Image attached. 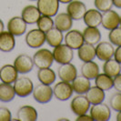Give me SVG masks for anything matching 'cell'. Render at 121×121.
Here are the masks:
<instances>
[{
  "label": "cell",
  "mask_w": 121,
  "mask_h": 121,
  "mask_svg": "<svg viewBox=\"0 0 121 121\" xmlns=\"http://www.w3.org/2000/svg\"><path fill=\"white\" fill-rule=\"evenodd\" d=\"M96 56L100 61H107L114 56L115 48L110 42L102 41L96 45Z\"/></svg>",
  "instance_id": "obj_14"
},
{
  "label": "cell",
  "mask_w": 121,
  "mask_h": 121,
  "mask_svg": "<svg viewBox=\"0 0 121 121\" xmlns=\"http://www.w3.org/2000/svg\"><path fill=\"white\" fill-rule=\"evenodd\" d=\"M113 57H114L118 63L121 64V46L117 47V48L115 49V53H114V56H113Z\"/></svg>",
  "instance_id": "obj_40"
},
{
  "label": "cell",
  "mask_w": 121,
  "mask_h": 121,
  "mask_svg": "<svg viewBox=\"0 0 121 121\" xmlns=\"http://www.w3.org/2000/svg\"><path fill=\"white\" fill-rule=\"evenodd\" d=\"M16 47L15 36L9 31H2L0 33V51L8 53Z\"/></svg>",
  "instance_id": "obj_20"
},
{
  "label": "cell",
  "mask_w": 121,
  "mask_h": 121,
  "mask_svg": "<svg viewBox=\"0 0 121 121\" xmlns=\"http://www.w3.org/2000/svg\"><path fill=\"white\" fill-rule=\"evenodd\" d=\"M74 90L71 83L66 81H60L56 83L53 87L54 97L59 101H67L72 97Z\"/></svg>",
  "instance_id": "obj_8"
},
{
  "label": "cell",
  "mask_w": 121,
  "mask_h": 121,
  "mask_svg": "<svg viewBox=\"0 0 121 121\" xmlns=\"http://www.w3.org/2000/svg\"><path fill=\"white\" fill-rule=\"evenodd\" d=\"M59 4L58 0H37L36 6L41 15L53 17L58 12Z\"/></svg>",
  "instance_id": "obj_9"
},
{
  "label": "cell",
  "mask_w": 121,
  "mask_h": 121,
  "mask_svg": "<svg viewBox=\"0 0 121 121\" xmlns=\"http://www.w3.org/2000/svg\"><path fill=\"white\" fill-rule=\"evenodd\" d=\"M4 28H5V25H4V22L2 21V19H0V33L2 31H4Z\"/></svg>",
  "instance_id": "obj_42"
},
{
  "label": "cell",
  "mask_w": 121,
  "mask_h": 121,
  "mask_svg": "<svg viewBox=\"0 0 121 121\" xmlns=\"http://www.w3.org/2000/svg\"><path fill=\"white\" fill-rule=\"evenodd\" d=\"M99 66L94 60L88 62H83L81 66V74L89 80L95 79L99 74Z\"/></svg>",
  "instance_id": "obj_28"
},
{
  "label": "cell",
  "mask_w": 121,
  "mask_h": 121,
  "mask_svg": "<svg viewBox=\"0 0 121 121\" xmlns=\"http://www.w3.org/2000/svg\"><path fill=\"white\" fill-rule=\"evenodd\" d=\"M113 78L105 73H99L95 78V85L104 91H108L113 88Z\"/></svg>",
  "instance_id": "obj_32"
},
{
  "label": "cell",
  "mask_w": 121,
  "mask_h": 121,
  "mask_svg": "<svg viewBox=\"0 0 121 121\" xmlns=\"http://www.w3.org/2000/svg\"><path fill=\"white\" fill-rule=\"evenodd\" d=\"M12 120V115L10 110L6 108H0V121H10Z\"/></svg>",
  "instance_id": "obj_37"
},
{
  "label": "cell",
  "mask_w": 121,
  "mask_h": 121,
  "mask_svg": "<svg viewBox=\"0 0 121 121\" xmlns=\"http://www.w3.org/2000/svg\"><path fill=\"white\" fill-rule=\"evenodd\" d=\"M77 121H94L92 117L90 115H87L86 114H83V115H80V116H77Z\"/></svg>",
  "instance_id": "obj_39"
},
{
  "label": "cell",
  "mask_w": 121,
  "mask_h": 121,
  "mask_svg": "<svg viewBox=\"0 0 121 121\" xmlns=\"http://www.w3.org/2000/svg\"><path fill=\"white\" fill-rule=\"evenodd\" d=\"M57 76L61 81H66L71 83L78 76V69L72 63L62 64L57 69Z\"/></svg>",
  "instance_id": "obj_16"
},
{
  "label": "cell",
  "mask_w": 121,
  "mask_h": 121,
  "mask_svg": "<svg viewBox=\"0 0 121 121\" xmlns=\"http://www.w3.org/2000/svg\"><path fill=\"white\" fill-rule=\"evenodd\" d=\"M119 26H121V16H120V23H119Z\"/></svg>",
  "instance_id": "obj_46"
},
{
  "label": "cell",
  "mask_w": 121,
  "mask_h": 121,
  "mask_svg": "<svg viewBox=\"0 0 121 121\" xmlns=\"http://www.w3.org/2000/svg\"><path fill=\"white\" fill-rule=\"evenodd\" d=\"M57 120H67V118H59V119H57Z\"/></svg>",
  "instance_id": "obj_45"
},
{
  "label": "cell",
  "mask_w": 121,
  "mask_h": 121,
  "mask_svg": "<svg viewBox=\"0 0 121 121\" xmlns=\"http://www.w3.org/2000/svg\"><path fill=\"white\" fill-rule=\"evenodd\" d=\"M32 58L34 62V66L37 67L38 69L45 68V67H50L54 62L53 53L48 48L38 49L34 54Z\"/></svg>",
  "instance_id": "obj_1"
},
{
  "label": "cell",
  "mask_w": 121,
  "mask_h": 121,
  "mask_svg": "<svg viewBox=\"0 0 121 121\" xmlns=\"http://www.w3.org/2000/svg\"><path fill=\"white\" fill-rule=\"evenodd\" d=\"M54 26L62 32H67L72 28L73 19L67 13H59L55 16Z\"/></svg>",
  "instance_id": "obj_18"
},
{
  "label": "cell",
  "mask_w": 121,
  "mask_h": 121,
  "mask_svg": "<svg viewBox=\"0 0 121 121\" xmlns=\"http://www.w3.org/2000/svg\"><path fill=\"white\" fill-rule=\"evenodd\" d=\"M116 119H117V121H121V110L117 112V117H116Z\"/></svg>",
  "instance_id": "obj_43"
},
{
  "label": "cell",
  "mask_w": 121,
  "mask_h": 121,
  "mask_svg": "<svg viewBox=\"0 0 121 121\" xmlns=\"http://www.w3.org/2000/svg\"><path fill=\"white\" fill-rule=\"evenodd\" d=\"M36 26H37L38 29H40V30H42L43 32L46 33V32H48L55 26L54 19L51 17H48V16L41 15L40 17L38 18L37 22H36Z\"/></svg>",
  "instance_id": "obj_33"
},
{
  "label": "cell",
  "mask_w": 121,
  "mask_h": 121,
  "mask_svg": "<svg viewBox=\"0 0 121 121\" xmlns=\"http://www.w3.org/2000/svg\"><path fill=\"white\" fill-rule=\"evenodd\" d=\"M120 23V16L114 10L110 9L102 14V21L101 26L107 30H112L116 27L119 26Z\"/></svg>",
  "instance_id": "obj_15"
},
{
  "label": "cell",
  "mask_w": 121,
  "mask_h": 121,
  "mask_svg": "<svg viewBox=\"0 0 121 121\" xmlns=\"http://www.w3.org/2000/svg\"><path fill=\"white\" fill-rule=\"evenodd\" d=\"M63 40H64L63 32L55 26L48 32H46V42L48 44L49 47L53 48L55 47L62 44Z\"/></svg>",
  "instance_id": "obj_26"
},
{
  "label": "cell",
  "mask_w": 121,
  "mask_h": 121,
  "mask_svg": "<svg viewBox=\"0 0 121 121\" xmlns=\"http://www.w3.org/2000/svg\"><path fill=\"white\" fill-rule=\"evenodd\" d=\"M109 106L114 111H120L121 110V92H117L113 94L109 99Z\"/></svg>",
  "instance_id": "obj_35"
},
{
  "label": "cell",
  "mask_w": 121,
  "mask_h": 121,
  "mask_svg": "<svg viewBox=\"0 0 121 121\" xmlns=\"http://www.w3.org/2000/svg\"><path fill=\"white\" fill-rule=\"evenodd\" d=\"M14 89L16 95L19 97H26L32 94L34 89V84L29 78L20 77L14 82Z\"/></svg>",
  "instance_id": "obj_4"
},
{
  "label": "cell",
  "mask_w": 121,
  "mask_h": 121,
  "mask_svg": "<svg viewBox=\"0 0 121 121\" xmlns=\"http://www.w3.org/2000/svg\"><path fill=\"white\" fill-rule=\"evenodd\" d=\"M103 73L114 78L116 76L121 73V64L113 57L105 61L103 64Z\"/></svg>",
  "instance_id": "obj_30"
},
{
  "label": "cell",
  "mask_w": 121,
  "mask_h": 121,
  "mask_svg": "<svg viewBox=\"0 0 121 121\" xmlns=\"http://www.w3.org/2000/svg\"><path fill=\"white\" fill-rule=\"evenodd\" d=\"M37 78L40 83L51 86L53 83H55L56 79V72L50 67L39 68L37 71Z\"/></svg>",
  "instance_id": "obj_29"
},
{
  "label": "cell",
  "mask_w": 121,
  "mask_h": 121,
  "mask_svg": "<svg viewBox=\"0 0 121 121\" xmlns=\"http://www.w3.org/2000/svg\"><path fill=\"white\" fill-rule=\"evenodd\" d=\"M113 87L115 88L117 92H121V73L118 74L117 76H116L113 78Z\"/></svg>",
  "instance_id": "obj_38"
},
{
  "label": "cell",
  "mask_w": 121,
  "mask_h": 121,
  "mask_svg": "<svg viewBox=\"0 0 121 121\" xmlns=\"http://www.w3.org/2000/svg\"><path fill=\"white\" fill-rule=\"evenodd\" d=\"M16 97V92L12 84L1 83L0 84V101L7 103L12 101Z\"/></svg>",
  "instance_id": "obj_31"
},
{
  "label": "cell",
  "mask_w": 121,
  "mask_h": 121,
  "mask_svg": "<svg viewBox=\"0 0 121 121\" xmlns=\"http://www.w3.org/2000/svg\"><path fill=\"white\" fill-rule=\"evenodd\" d=\"M64 40L65 44L73 50H78L85 43L82 32L77 29H70L67 31L66 36H64Z\"/></svg>",
  "instance_id": "obj_11"
},
{
  "label": "cell",
  "mask_w": 121,
  "mask_h": 121,
  "mask_svg": "<svg viewBox=\"0 0 121 121\" xmlns=\"http://www.w3.org/2000/svg\"><path fill=\"white\" fill-rule=\"evenodd\" d=\"M86 97L91 105H96L103 102L106 97V94L103 89L95 86H90V88L86 93Z\"/></svg>",
  "instance_id": "obj_27"
},
{
  "label": "cell",
  "mask_w": 121,
  "mask_h": 121,
  "mask_svg": "<svg viewBox=\"0 0 121 121\" xmlns=\"http://www.w3.org/2000/svg\"><path fill=\"white\" fill-rule=\"evenodd\" d=\"M109 42L115 47L121 46V26H117L109 31L108 33Z\"/></svg>",
  "instance_id": "obj_34"
},
{
  "label": "cell",
  "mask_w": 121,
  "mask_h": 121,
  "mask_svg": "<svg viewBox=\"0 0 121 121\" xmlns=\"http://www.w3.org/2000/svg\"><path fill=\"white\" fill-rule=\"evenodd\" d=\"M90 105L88 99L84 95H78L73 97L70 102V108L71 111L76 116H80L83 114H86L89 108Z\"/></svg>",
  "instance_id": "obj_7"
},
{
  "label": "cell",
  "mask_w": 121,
  "mask_h": 121,
  "mask_svg": "<svg viewBox=\"0 0 121 121\" xmlns=\"http://www.w3.org/2000/svg\"><path fill=\"white\" fill-rule=\"evenodd\" d=\"M52 53L54 56V61L60 65L70 63L74 58V50L66 44H60L55 47Z\"/></svg>",
  "instance_id": "obj_2"
},
{
  "label": "cell",
  "mask_w": 121,
  "mask_h": 121,
  "mask_svg": "<svg viewBox=\"0 0 121 121\" xmlns=\"http://www.w3.org/2000/svg\"><path fill=\"white\" fill-rule=\"evenodd\" d=\"M86 6L85 3L80 0H72L67 4V13L71 17L73 20H80L83 19V17L86 12Z\"/></svg>",
  "instance_id": "obj_12"
},
{
  "label": "cell",
  "mask_w": 121,
  "mask_h": 121,
  "mask_svg": "<svg viewBox=\"0 0 121 121\" xmlns=\"http://www.w3.org/2000/svg\"><path fill=\"white\" fill-rule=\"evenodd\" d=\"M78 58L82 62H88V61L94 60L97 57L96 47L94 45L84 43L78 49Z\"/></svg>",
  "instance_id": "obj_24"
},
{
  "label": "cell",
  "mask_w": 121,
  "mask_h": 121,
  "mask_svg": "<svg viewBox=\"0 0 121 121\" xmlns=\"http://www.w3.org/2000/svg\"><path fill=\"white\" fill-rule=\"evenodd\" d=\"M95 7L100 12H106L110 10L113 6V1L112 0H94Z\"/></svg>",
  "instance_id": "obj_36"
},
{
  "label": "cell",
  "mask_w": 121,
  "mask_h": 121,
  "mask_svg": "<svg viewBox=\"0 0 121 121\" xmlns=\"http://www.w3.org/2000/svg\"><path fill=\"white\" fill-rule=\"evenodd\" d=\"M17 78L18 72L14 65L6 64L0 68V80L3 83L14 84Z\"/></svg>",
  "instance_id": "obj_17"
},
{
  "label": "cell",
  "mask_w": 121,
  "mask_h": 121,
  "mask_svg": "<svg viewBox=\"0 0 121 121\" xmlns=\"http://www.w3.org/2000/svg\"><path fill=\"white\" fill-rule=\"evenodd\" d=\"M17 117V120L20 121H36L37 120L38 114L34 107L26 105L18 109Z\"/></svg>",
  "instance_id": "obj_23"
},
{
  "label": "cell",
  "mask_w": 121,
  "mask_h": 121,
  "mask_svg": "<svg viewBox=\"0 0 121 121\" xmlns=\"http://www.w3.org/2000/svg\"><path fill=\"white\" fill-rule=\"evenodd\" d=\"M113 1V6H116L117 8L121 9V0H112Z\"/></svg>",
  "instance_id": "obj_41"
},
{
  "label": "cell",
  "mask_w": 121,
  "mask_h": 121,
  "mask_svg": "<svg viewBox=\"0 0 121 121\" xmlns=\"http://www.w3.org/2000/svg\"><path fill=\"white\" fill-rule=\"evenodd\" d=\"M41 14L39 12L37 6H33V5L25 6L21 12V17L24 19V21L27 25L36 24Z\"/></svg>",
  "instance_id": "obj_19"
},
{
  "label": "cell",
  "mask_w": 121,
  "mask_h": 121,
  "mask_svg": "<svg viewBox=\"0 0 121 121\" xmlns=\"http://www.w3.org/2000/svg\"><path fill=\"white\" fill-rule=\"evenodd\" d=\"M27 24L21 17H13L7 22V31L15 36H20L26 32Z\"/></svg>",
  "instance_id": "obj_13"
},
{
  "label": "cell",
  "mask_w": 121,
  "mask_h": 121,
  "mask_svg": "<svg viewBox=\"0 0 121 121\" xmlns=\"http://www.w3.org/2000/svg\"><path fill=\"white\" fill-rule=\"evenodd\" d=\"M25 40L31 48H39L46 43V33L38 28L31 29L26 33Z\"/></svg>",
  "instance_id": "obj_5"
},
{
  "label": "cell",
  "mask_w": 121,
  "mask_h": 121,
  "mask_svg": "<svg viewBox=\"0 0 121 121\" xmlns=\"http://www.w3.org/2000/svg\"><path fill=\"white\" fill-rule=\"evenodd\" d=\"M73 90L76 92L78 95H85L87 90L90 88L91 83L90 80L84 77L83 75L77 76L75 79L71 82Z\"/></svg>",
  "instance_id": "obj_21"
},
{
  "label": "cell",
  "mask_w": 121,
  "mask_h": 121,
  "mask_svg": "<svg viewBox=\"0 0 121 121\" xmlns=\"http://www.w3.org/2000/svg\"><path fill=\"white\" fill-rule=\"evenodd\" d=\"M83 20H84V23L86 25V26L98 27L101 25L102 14L97 8L87 9L83 17Z\"/></svg>",
  "instance_id": "obj_22"
},
{
  "label": "cell",
  "mask_w": 121,
  "mask_h": 121,
  "mask_svg": "<svg viewBox=\"0 0 121 121\" xmlns=\"http://www.w3.org/2000/svg\"><path fill=\"white\" fill-rule=\"evenodd\" d=\"M85 43L96 46L97 43L100 42L101 39V32L98 27L94 26H86L82 32Z\"/></svg>",
  "instance_id": "obj_25"
},
{
  "label": "cell",
  "mask_w": 121,
  "mask_h": 121,
  "mask_svg": "<svg viewBox=\"0 0 121 121\" xmlns=\"http://www.w3.org/2000/svg\"><path fill=\"white\" fill-rule=\"evenodd\" d=\"M32 95L36 102L40 104L48 103L54 97L53 88L49 85H45L42 83L36 85L34 87Z\"/></svg>",
  "instance_id": "obj_3"
},
{
  "label": "cell",
  "mask_w": 121,
  "mask_h": 121,
  "mask_svg": "<svg viewBox=\"0 0 121 121\" xmlns=\"http://www.w3.org/2000/svg\"><path fill=\"white\" fill-rule=\"evenodd\" d=\"M58 1H59V3H62V4H68L72 0H58Z\"/></svg>",
  "instance_id": "obj_44"
},
{
  "label": "cell",
  "mask_w": 121,
  "mask_h": 121,
  "mask_svg": "<svg viewBox=\"0 0 121 121\" xmlns=\"http://www.w3.org/2000/svg\"><path fill=\"white\" fill-rule=\"evenodd\" d=\"M30 1H37V0H30Z\"/></svg>",
  "instance_id": "obj_47"
},
{
  "label": "cell",
  "mask_w": 121,
  "mask_h": 121,
  "mask_svg": "<svg viewBox=\"0 0 121 121\" xmlns=\"http://www.w3.org/2000/svg\"><path fill=\"white\" fill-rule=\"evenodd\" d=\"M89 115L94 121H108L111 117V110L107 104L102 102L92 105L89 108Z\"/></svg>",
  "instance_id": "obj_6"
},
{
  "label": "cell",
  "mask_w": 121,
  "mask_h": 121,
  "mask_svg": "<svg viewBox=\"0 0 121 121\" xmlns=\"http://www.w3.org/2000/svg\"><path fill=\"white\" fill-rule=\"evenodd\" d=\"M17 68L18 74H27L34 68L33 58L26 54H21L16 57L13 64Z\"/></svg>",
  "instance_id": "obj_10"
}]
</instances>
